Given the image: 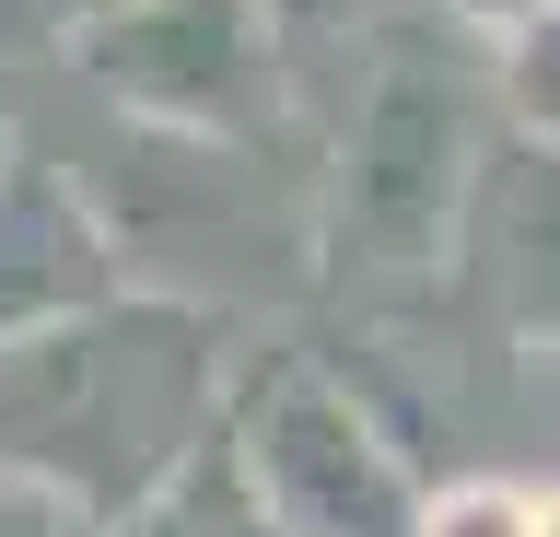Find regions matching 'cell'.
Segmentation results:
<instances>
[{"label": "cell", "mask_w": 560, "mask_h": 537, "mask_svg": "<svg viewBox=\"0 0 560 537\" xmlns=\"http://www.w3.org/2000/svg\"><path fill=\"white\" fill-rule=\"evenodd\" d=\"M467 12H490V24L514 36V24H537V12H560V0H467Z\"/></svg>", "instance_id": "obj_3"}, {"label": "cell", "mask_w": 560, "mask_h": 537, "mask_svg": "<svg viewBox=\"0 0 560 537\" xmlns=\"http://www.w3.org/2000/svg\"><path fill=\"white\" fill-rule=\"evenodd\" d=\"M420 537H537V491H502V479H467V491L420 502Z\"/></svg>", "instance_id": "obj_1"}, {"label": "cell", "mask_w": 560, "mask_h": 537, "mask_svg": "<svg viewBox=\"0 0 560 537\" xmlns=\"http://www.w3.org/2000/svg\"><path fill=\"white\" fill-rule=\"evenodd\" d=\"M514 106L537 117V129H560V12L514 24Z\"/></svg>", "instance_id": "obj_2"}, {"label": "cell", "mask_w": 560, "mask_h": 537, "mask_svg": "<svg viewBox=\"0 0 560 537\" xmlns=\"http://www.w3.org/2000/svg\"><path fill=\"white\" fill-rule=\"evenodd\" d=\"M537 537H560V491H549V502H537Z\"/></svg>", "instance_id": "obj_4"}]
</instances>
